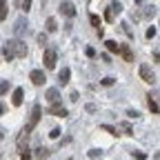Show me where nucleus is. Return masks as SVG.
<instances>
[{"instance_id": "f257e3e1", "label": "nucleus", "mask_w": 160, "mask_h": 160, "mask_svg": "<svg viewBox=\"0 0 160 160\" xmlns=\"http://www.w3.org/2000/svg\"><path fill=\"white\" fill-rule=\"evenodd\" d=\"M29 49H27V42H22V40H7V45L2 47V58L7 60V62H11L13 58H27Z\"/></svg>"}, {"instance_id": "f03ea898", "label": "nucleus", "mask_w": 160, "mask_h": 160, "mask_svg": "<svg viewBox=\"0 0 160 160\" xmlns=\"http://www.w3.org/2000/svg\"><path fill=\"white\" fill-rule=\"evenodd\" d=\"M40 118H42V107H40V105H33V109H31V118H29V125L25 127V131H27V133H31V131L38 127Z\"/></svg>"}, {"instance_id": "7ed1b4c3", "label": "nucleus", "mask_w": 160, "mask_h": 160, "mask_svg": "<svg viewBox=\"0 0 160 160\" xmlns=\"http://www.w3.org/2000/svg\"><path fill=\"white\" fill-rule=\"evenodd\" d=\"M56 60H58L56 49H45V53H42V62H45L47 69H53V67H56Z\"/></svg>"}, {"instance_id": "20e7f679", "label": "nucleus", "mask_w": 160, "mask_h": 160, "mask_svg": "<svg viewBox=\"0 0 160 160\" xmlns=\"http://www.w3.org/2000/svg\"><path fill=\"white\" fill-rule=\"evenodd\" d=\"M29 80H31L36 87H42V85H45V80H47V76H45L42 69H33V71L29 73Z\"/></svg>"}, {"instance_id": "39448f33", "label": "nucleus", "mask_w": 160, "mask_h": 160, "mask_svg": "<svg viewBox=\"0 0 160 160\" xmlns=\"http://www.w3.org/2000/svg\"><path fill=\"white\" fill-rule=\"evenodd\" d=\"M140 78H142L145 82H149V85H153V82H156V73H153L147 65H140Z\"/></svg>"}, {"instance_id": "423d86ee", "label": "nucleus", "mask_w": 160, "mask_h": 160, "mask_svg": "<svg viewBox=\"0 0 160 160\" xmlns=\"http://www.w3.org/2000/svg\"><path fill=\"white\" fill-rule=\"evenodd\" d=\"M60 11H62L67 18H73V16H76V5L71 2V0H65V2L60 5Z\"/></svg>"}, {"instance_id": "0eeeda50", "label": "nucleus", "mask_w": 160, "mask_h": 160, "mask_svg": "<svg viewBox=\"0 0 160 160\" xmlns=\"http://www.w3.org/2000/svg\"><path fill=\"white\" fill-rule=\"evenodd\" d=\"M49 113H53V116H58V118H65L69 111H67L62 105H60V102H56V105H51V107H49Z\"/></svg>"}, {"instance_id": "6e6552de", "label": "nucleus", "mask_w": 160, "mask_h": 160, "mask_svg": "<svg viewBox=\"0 0 160 160\" xmlns=\"http://www.w3.org/2000/svg\"><path fill=\"white\" fill-rule=\"evenodd\" d=\"M47 102L49 105H56V102H60V91L58 89H47Z\"/></svg>"}, {"instance_id": "1a4fd4ad", "label": "nucleus", "mask_w": 160, "mask_h": 160, "mask_svg": "<svg viewBox=\"0 0 160 160\" xmlns=\"http://www.w3.org/2000/svg\"><path fill=\"white\" fill-rule=\"evenodd\" d=\"M16 142H18V151H22V149H27V142H29V133L22 129V133H20L18 136V140H16Z\"/></svg>"}, {"instance_id": "9d476101", "label": "nucleus", "mask_w": 160, "mask_h": 160, "mask_svg": "<svg viewBox=\"0 0 160 160\" xmlns=\"http://www.w3.org/2000/svg\"><path fill=\"white\" fill-rule=\"evenodd\" d=\"M22 98H25V91L22 89H13V98H11V102H13V107H20V105H22Z\"/></svg>"}, {"instance_id": "9b49d317", "label": "nucleus", "mask_w": 160, "mask_h": 160, "mask_svg": "<svg viewBox=\"0 0 160 160\" xmlns=\"http://www.w3.org/2000/svg\"><path fill=\"white\" fill-rule=\"evenodd\" d=\"M69 78H71V69H69V67H65L62 71H60V73H58V82H60V85H62V87H65V85L69 82Z\"/></svg>"}, {"instance_id": "f8f14e48", "label": "nucleus", "mask_w": 160, "mask_h": 160, "mask_svg": "<svg viewBox=\"0 0 160 160\" xmlns=\"http://www.w3.org/2000/svg\"><path fill=\"white\" fill-rule=\"evenodd\" d=\"M120 56H122L127 62H133V53H131L129 45H120Z\"/></svg>"}, {"instance_id": "ddd939ff", "label": "nucleus", "mask_w": 160, "mask_h": 160, "mask_svg": "<svg viewBox=\"0 0 160 160\" xmlns=\"http://www.w3.org/2000/svg\"><path fill=\"white\" fill-rule=\"evenodd\" d=\"M107 9H109V11L113 13V18H116V16H120V13H122V2H118V0H116V2H111Z\"/></svg>"}, {"instance_id": "4468645a", "label": "nucleus", "mask_w": 160, "mask_h": 160, "mask_svg": "<svg viewBox=\"0 0 160 160\" xmlns=\"http://www.w3.org/2000/svg\"><path fill=\"white\" fill-rule=\"evenodd\" d=\"M105 47H107V51H111V53H120V45L116 42V40H107Z\"/></svg>"}, {"instance_id": "2eb2a0df", "label": "nucleus", "mask_w": 160, "mask_h": 160, "mask_svg": "<svg viewBox=\"0 0 160 160\" xmlns=\"http://www.w3.org/2000/svg\"><path fill=\"white\" fill-rule=\"evenodd\" d=\"M45 27H47V31H49V33H53V31L58 29V22H56V18H47V25H45Z\"/></svg>"}, {"instance_id": "dca6fc26", "label": "nucleus", "mask_w": 160, "mask_h": 160, "mask_svg": "<svg viewBox=\"0 0 160 160\" xmlns=\"http://www.w3.org/2000/svg\"><path fill=\"white\" fill-rule=\"evenodd\" d=\"M89 20H91V25H93L96 29H102V27H100V25H102V18H100V16L91 13V16H89Z\"/></svg>"}, {"instance_id": "f3484780", "label": "nucleus", "mask_w": 160, "mask_h": 160, "mask_svg": "<svg viewBox=\"0 0 160 160\" xmlns=\"http://www.w3.org/2000/svg\"><path fill=\"white\" fill-rule=\"evenodd\" d=\"M25 29H27V20H25V18H20L18 22H16V33H22Z\"/></svg>"}, {"instance_id": "a211bd4d", "label": "nucleus", "mask_w": 160, "mask_h": 160, "mask_svg": "<svg viewBox=\"0 0 160 160\" xmlns=\"http://www.w3.org/2000/svg\"><path fill=\"white\" fill-rule=\"evenodd\" d=\"M100 129H105V131H109L111 136H120V129H118V127H111V125H100Z\"/></svg>"}, {"instance_id": "6ab92c4d", "label": "nucleus", "mask_w": 160, "mask_h": 160, "mask_svg": "<svg viewBox=\"0 0 160 160\" xmlns=\"http://www.w3.org/2000/svg\"><path fill=\"white\" fill-rule=\"evenodd\" d=\"M7 18V0H0V22Z\"/></svg>"}, {"instance_id": "aec40b11", "label": "nucleus", "mask_w": 160, "mask_h": 160, "mask_svg": "<svg viewBox=\"0 0 160 160\" xmlns=\"http://www.w3.org/2000/svg\"><path fill=\"white\" fill-rule=\"evenodd\" d=\"M149 109H151V113H153V116L160 111V109H158V102H156V100H153L151 96H149Z\"/></svg>"}, {"instance_id": "412c9836", "label": "nucleus", "mask_w": 160, "mask_h": 160, "mask_svg": "<svg viewBox=\"0 0 160 160\" xmlns=\"http://www.w3.org/2000/svg\"><path fill=\"white\" fill-rule=\"evenodd\" d=\"M9 91V80H0V96Z\"/></svg>"}, {"instance_id": "4be33fe9", "label": "nucleus", "mask_w": 160, "mask_h": 160, "mask_svg": "<svg viewBox=\"0 0 160 160\" xmlns=\"http://www.w3.org/2000/svg\"><path fill=\"white\" fill-rule=\"evenodd\" d=\"M20 160H31V151H29V147L20 151Z\"/></svg>"}, {"instance_id": "5701e85b", "label": "nucleus", "mask_w": 160, "mask_h": 160, "mask_svg": "<svg viewBox=\"0 0 160 160\" xmlns=\"http://www.w3.org/2000/svg\"><path fill=\"white\" fill-rule=\"evenodd\" d=\"M116 82V78H102V80H100V85H102V87H111Z\"/></svg>"}, {"instance_id": "b1692460", "label": "nucleus", "mask_w": 160, "mask_h": 160, "mask_svg": "<svg viewBox=\"0 0 160 160\" xmlns=\"http://www.w3.org/2000/svg\"><path fill=\"white\" fill-rule=\"evenodd\" d=\"M122 131H125L127 136H133V127H131L129 122H122Z\"/></svg>"}, {"instance_id": "393cba45", "label": "nucleus", "mask_w": 160, "mask_h": 160, "mask_svg": "<svg viewBox=\"0 0 160 160\" xmlns=\"http://www.w3.org/2000/svg\"><path fill=\"white\" fill-rule=\"evenodd\" d=\"M120 27H122V31H125V33H127L129 38H133V31H131V27H129L127 22H122V25H120Z\"/></svg>"}, {"instance_id": "a878e982", "label": "nucleus", "mask_w": 160, "mask_h": 160, "mask_svg": "<svg viewBox=\"0 0 160 160\" xmlns=\"http://www.w3.org/2000/svg\"><path fill=\"white\" fill-rule=\"evenodd\" d=\"M156 33H158V29H156V27H149V29H147V33H145V36H147V38H149V40H151V38H153V36H156Z\"/></svg>"}, {"instance_id": "bb28decb", "label": "nucleus", "mask_w": 160, "mask_h": 160, "mask_svg": "<svg viewBox=\"0 0 160 160\" xmlns=\"http://www.w3.org/2000/svg\"><path fill=\"white\" fill-rule=\"evenodd\" d=\"M47 156H49V149H45V147L38 149V158H47Z\"/></svg>"}, {"instance_id": "cd10ccee", "label": "nucleus", "mask_w": 160, "mask_h": 160, "mask_svg": "<svg viewBox=\"0 0 160 160\" xmlns=\"http://www.w3.org/2000/svg\"><path fill=\"white\" fill-rule=\"evenodd\" d=\"M36 38H38V42H40V45H47V33H38Z\"/></svg>"}, {"instance_id": "c85d7f7f", "label": "nucleus", "mask_w": 160, "mask_h": 160, "mask_svg": "<svg viewBox=\"0 0 160 160\" xmlns=\"http://www.w3.org/2000/svg\"><path fill=\"white\" fill-rule=\"evenodd\" d=\"M29 9H31V0H22V11L27 13Z\"/></svg>"}, {"instance_id": "c756f323", "label": "nucleus", "mask_w": 160, "mask_h": 160, "mask_svg": "<svg viewBox=\"0 0 160 160\" xmlns=\"http://www.w3.org/2000/svg\"><path fill=\"white\" fill-rule=\"evenodd\" d=\"M127 116H129V118H140V111H136V109H129V111H127Z\"/></svg>"}, {"instance_id": "7c9ffc66", "label": "nucleus", "mask_w": 160, "mask_h": 160, "mask_svg": "<svg viewBox=\"0 0 160 160\" xmlns=\"http://www.w3.org/2000/svg\"><path fill=\"white\" fill-rule=\"evenodd\" d=\"M85 53H87L89 58H93V56H96V49H93V47H87V49H85Z\"/></svg>"}, {"instance_id": "2f4dec72", "label": "nucleus", "mask_w": 160, "mask_h": 160, "mask_svg": "<svg viewBox=\"0 0 160 160\" xmlns=\"http://www.w3.org/2000/svg\"><path fill=\"white\" fill-rule=\"evenodd\" d=\"M145 16H156V7H147V11H145Z\"/></svg>"}, {"instance_id": "473e14b6", "label": "nucleus", "mask_w": 160, "mask_h": 160, "mask_svg": "<svg viewBox=\"0 0 160 160\" xmlns=\"http://www.w3.org/2000/svg\"><path fill=\"white\" fill-rule=\"evenodd\" d=\"M49 136H51V138H53V140H56V138H58V136H60V129H58V127H56V129H51V133H49Z\"/></svg>"}, {"instance_id": "72a5a7b5", "label": "nucleus", "mask_w": 160, "mask_h": 160, "mask_svg": "<svg viewBox=\"0 0 160 160\" xmlns=\"http://www.w3.org/2000/svg\"><path fill=\"white\" fill-rule=\"evenodd\" d=\"M133 156H136V158H138V160H145V158H147V156H145V153H142V151H133Z\"/></svg>"}, {"instance_id": "f704fd0d", "label": "nucleus", "mask_w": 160, "mask_h": 160, "mask_svg": "<svg viewBox=\"0 0 160 160\" xmlns=\"http://www.w3.org/2000/svg\"><path fill=\"white\" fill-rule=\"evenodd\" d=\"M98 156H100L98 149H91V151H89V158H98Z\"/></svg>"}, {"instance_id": "c9c22d12", "label": "nucleus", "mask_w": 160, "mask_h": 160, "mask_svg": "<svg viewBox=\"0 0 160 160\" xmlns=\"http://www.w3.org/2000/svg\"><path fill=\"white\" fill-rule=\"evenodd\" d=\"M87 111H89V113H93V111H96V105H93V102H89V105H87Z\"/></svg>"}, {"instance_id": "e433bc0d", "label": "nucleus", "mask_w": 160, "mask_h": 160, "mask_svg": "<svg viewBox=\"0 0 160 160\" xmlns=\"http://www.w3.org/2000/svg\"><path fill=\"white\" fill-rule=\"evenodd\" d=\"M69 100H73V102H76V100H78V91H71V96H69Z\"/></svg>"}, {"instance_id": "4c0bfd02", "label": "nucleus", "mask_w": 160, "mask_h": 160, "mask_svg": "<svg viewBox=\"0 0 160 160\" xmlns=\"http://www.w3.org/2000/svg\"><path fill=\"white\" fill-rule=\"evenodd\" d=\"M5 111H7V107H5V105H2V102H0V116H2V113H5Z\"/></svg>"}, {"instance_id": "58836bf2", "label": "nucleus", "mask_w": 160, "mask_h": 160, "mask_svg": "<svg viewBox=\"0 0 160 160\" xmlns=\"http://www.w3.org/2000/svg\"><path fill=\"white\" fill-rule=\"evenodd\" d=\"M136 2H138V5H140V2H142V0H136Z\"/></svg>"}, {"instance_id": "ea45409f", "label": "nucleus", "mask_w": 160, "mask_h": 160, "mask_svg": "<svg viewBox=\"0 0 160 160\" xmlns=\"http://www.w3.org/2000/svg\"><path fill=\"white\" fill-rule=\"evenodd\" d=\"M0 160H2V158H0Z\"/></svg>"}]
</instances>
